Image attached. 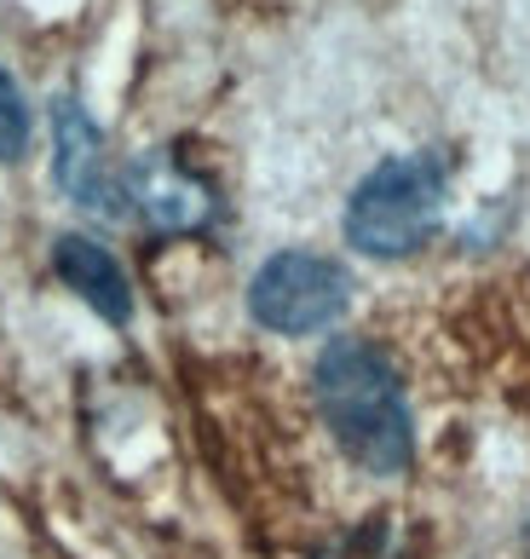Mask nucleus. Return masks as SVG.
<instances>
[{
  "label": "nucleus",
  "mask_w": 530,
  "mask_h": 559,
  "mask_svg": "<svg viewBox=\"0 0 530 559\" xmlns=\"http://www.w3.org/2000/svg\"><path fill=\"white\" fill-rule=\"evenodd\" d=\"M312 399L340 455L375 479H398L415 462V409L393 358L370 335H335L312 364Z\"/></svg>",
  "instance_id": "obj_1"
},
{
  "label": "nucleus",
  "mask_w": 530,
  "mask_h": 559,
  "mask_svg": "<svg viewBox=\"0 0 530 559\" xmlns=\"http://www.w3.org/2000/svg\"><path fill=\"white\" fill-rule=\"evenodd\" d=\"M444 202H450V168L438 151L386 156L346 197V242L370 260H410L438 237Z\"/></svg>",
  "instance_id": "obj_2"
},
{
  "label": "nucleus",
  "mask_w": 530,
  "mask_h": 559,
  "mask_svg": "<svg viewBox=\"0 0 530 559\" xmlns=\"http://www.w3.org/2000/svg\"><path fill=\"white\" fill-rule=\"evenodd\" d=\"M352 306V272L317 248H282L249 283V318L272 335H323Z\"/></svg>",
  "instance_id": "obj_3"
},
{
  "label": "nucleus",
  "mask_w": 530,
  "mask_h": 559,
  "mask_svg": "<svg viewBox=\"0 0 530 559\" xmlns=\"http://www.w3.org/2000/svg\"><path fill=\"white\" fill-rule=\"evenodd\" d=\"M52 174L81 214L121 219L128 214V179L116 174V162L105 151V128L81 110V98L64 93L52 105Z\"/></svg>",
  "instance_id": "obj_4"
},
{
  "label": "nucleus",
  "mask_w": 530,
  "mask_h": 559,
  "mask_svg": "<svg viewBox=\"0 0 530 559\" xmlns=\"http://www.w3.org/2000/svg\"><path fill=\"white\" fill-rule=\"evenodd\" d=\"M121 179H128V214H138L161 237H196V231H208V225L219 219L214 185L202 174H191L185 162L161 156V151L145 156V162H133Z\"/></svg>",
  "instance_id": "obj_5"
},
{
  "label": "nucleus",
  "mask_w": 530,
  "mask_h": 559,
  "mask_svg": "<svg viewBox=\"0 0 530 559\" xmlns=\"http://www.w3.org/2000/svg\"><path fill=\"white\" fill-rule=\"evenodd\" d=\"M52 272L81 306H93L105 323H116V329L133 323V283H128L121 260L110 254L105 242H93L81 231H64L52 242Z\"/></svg>",
  "instance_id": "obj_6"
},
{
  "label": "nucleus",
  "mask_w": 530,
  "mask_h": 559,
  "mask_svg": "<svg viewBox=\"0 0 530 559\" xmlns=\"http://www.w3.org/2000/svg\"><path fill=\"white\" fill-rule=\"evenodd\" d=\"M29 133H35V121H29V105H24V87L0 70V162H17L29 151Z\"/></svg>",
  "instance_id": "obj_7"
}]
</instances>
